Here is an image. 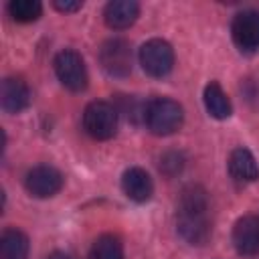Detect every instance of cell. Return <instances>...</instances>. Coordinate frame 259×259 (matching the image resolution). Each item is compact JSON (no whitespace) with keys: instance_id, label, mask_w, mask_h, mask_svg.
Returning a JSON list of instances; mask_svg holds the SVG:
<instances>
[{"instance_id":"1","label":"cell","mask_w":259,"mask_h":259,"mask_svg":"<svg viewBox=\"0 0 259 259\" xmlns=\"http://www.w3.org/2000/svg\"><path fill=\"white\" fill-rule=\"evenodd\" d=\"M208 200L200 186H188L182 190L178 202V233L192 245H204L210 237Z\"/></svg>"},{"instance_id":"2","label":"cell","mask_w":259,"mask_h":259,"mask_svg":"<svg viewBox=\"0 0 259 259\" xmlns=\"http://www.w3.org/2000/svg\"><path fill=\"white\" fill-rule=\"evenodd\" d=\"M184 119L178 101L168 97H156L144 105V123L154 136H170L180 130Z\"/></svg>"},{"instance_id":"3","label":"cell","mask_w":259,"mask_h":259,"mask_svg":"<svg viewBox=\"0 0 259 259\" xmlns=\"http://www.w3.org/2000/svg\"><path fill=\"white\" fill-rule=\"evenodd\" d=\"M83 127L93 140H109L117 132V109L107 101H91L83 111Z\"/></svg>"},{"instance_id":"4","label":"cell","mask_w":259,"mask_h":259,"mask_svg":"<svg viewBox=\"0 0 259 259\" xmlns=\"http://www.w3.org/2000/svg\"><path fill=\"white\" fill-rule=\"evenodd\" d=\"M55 73L57 79L61 81L63 87H67L69 91H83L87 87L89 75H87V67L83 57L77 51L65 49L55 57Z\"/></svg>"},{"instance_id":"5","label":"cell","mask_w":259,"mask_h":259,"mask_svg":"<svg viewBox=\"0 0 259 259\" xmlns=\"http://www.w3.org/2000/svg\"><path fill=\"white\" fill-rule=\"evenodd\" d=\"M142 69L150 77H166L174 67V51L162 38H152L142 45L138 53Z\"/></svg>"},{"instance_id":"6","label":"cell","mask_w":259,"mask_h":259,"mask_svg":"<svg viewBox=\"0 0 259 259\" xmlns=\"http://www.w3.org/2000/svg\"><path fill=\"white\" fill-rule=\"evenodd\" d=\"M99 63L111 77H125L132 71V47L123 38H109L99 49Z\"/></svg>"},{"instance_id":"7","label":"cell","mask_w":259,"mask_h":259,"mask_svg":"<svg viewBox=\"0 0 259 259\" xmlns=\"http://www.w3.org/2000/svg\"><path fill=\"white\" fill-rule=\"evenodd\" d=\"M26 190L36 198H49L63 188V174L49 164L34 166L24 176Z\"/></svg>"},{"instance_id":"8","label":"cell","mask_w":259,"mask_h":259,"mask_svg":"<svg viewBox=\"0 0 259 259\" xmlns=\"http://www.w3.org/2000/svg\"><path fill=\"white\" fill-rule=\"evenodd\" d=\"M231 34L239 51L257 53L259 51V12L243 10L235 14L233 24H231Z\"/></svg>"},{"instance_id":"9","label":"cell","mask_w":259,"mask_h":259,"mask_svg":"<svg viewBox=\"0 0 259 259\" xmlns=\"http://www.w3.org/2000/svg\"><path fill=\"white\" fill-rule=\"evenodd\" d=\"M233 245L241 255H259V217H241L233 227Z\"/></svg>"},{"instance_id":"10","label":"cell","mask_w":259,"mask_h":259,"mask_svg":"<svg viewBox=\"0 0 259 259\" xmlns=\"http://www.w3.org/2000/svg\"><path fill=\"white\" fill-rule=\"evenodd\" d=\"M0 103L6 113H20L30 103V89L20 77H6L0 87Z\"/></svg>"},{"instance_id":"11","label":"cell","mask_w":259,"mask_h":259,"mask_svg":"<svg viewBox=\"0 0 259 259\" xmlns=\"http://www.w3.org/2000/svg\"><path fill=\"white\" fill-rule=\"evenodd\" d=\"M121 190L123 194L134 200V202H146L152 192H154V184H152V178L150 174L144 170V168H127L121 176Z\"/></svg>"},{"instance_id":"12","label":"cell","mask_w":259,"mask_h":259,"mask_svg":"<svg viewBox=\"0 0 259 259\" xmlns=\"http://www.w3.org/2000/svg\"><path fill=\"white\" fill-rule=\"evenodd\" d=\"M138 14H140V4L134 0H111V2H107L105 10H103L105 24L115 30H123V28L132 26L136 22Z\"/></svg>"},{"instance_id":"13","label":"cell","mask_w":259,"mask_h":259,"mask_svg":"<svg viewBox=\"0 0 259 259\" xmlns=\"http://www.w3.org/2000/svg\"><path fill=\"white\" fill-rule=\"evenodd\" d=\"M229 172L239 182L259 180V164L247 148H235L229 156Z\"/></svg>"},{"instance_id":"14","label":"cell","mask_w":259,"mask_h":259,"mask_svg":"<svg viewBox=\"0 0 259 259\" xmlns=\"http://www.w3.org/2000/svg\"><path fill=\"white\" fill-rule=\"evenodd\" d=\"M28 237L20 229H6L0 237V259H26L28 257Z\"/></svg>"},{"instance_id":"15","label":"cell","mask_w":259,"mask_h":259,"mask_svg":"<svg viewBox=\"0 0 259 259\" xmlns=\"http://www.w3.org/2000/svg\"><path fill=\"white\" fill-rule=\"evenodd\" d=\"M202 99H204L206 111H208L214 119H227V117L231 115V109H233V107H231V101H229L227 93L223 91V87H221L219 83L210 81V83L204 87Z\"/></svg>"},{"instance_id":"16","label":"cell","mask_w":259,"mask_h":259,"mask_svg":"<svg viewBox=\"0 0 259 259\" xmlns=\"http://www.w3.org/2000/svg\"><path fill=\"white\" fill-rule=\"evenodd\" d=\"M91 259H123V245L115 235H101L95 239Z\"/></svg>"},{"instance_id":"17","label":"cell","mask_w":259,"mask_h":259,"mask_svg":"<svg viewBox=\"0 0 259 259\" xmlns=\"http://www.w3.org/2000/svg\"><path fill=\"white\" fill-rule=\"evenodd\" d=\"M42 4L38 0H12L8 2V14L16 22H32L40 16Z\"/></svg>"},{"instance_id":"18","label":"cell","mask_w":259,"mask_h":259,"mask_svg":"<svg viewBox=\"0 0 259 259\" xmlns=\"http://www.w3.org/2000/svg\"><path fill=\"white\" fill-rule=\"evenodd\" d=\"M53 6L57 10H61V12H77V10H81L83 2H61V0H55Z\"/></svg>"},{"instance_id":"19","label":"cell","mask_w":259,"mask_h":259,"mask_svg":"<svg viewBox=\"0 0 259 259\" xmlns=\"http://www.w3.org/2000/svg\"><path fill=\"white\" fill-rule=\"evenodd\" d=\"M47 259H73L69 253H65V251H55V253H51Z\"/></svg>"}]
</instances>
